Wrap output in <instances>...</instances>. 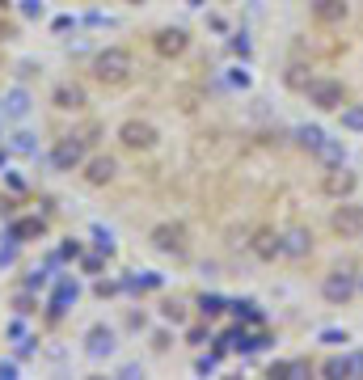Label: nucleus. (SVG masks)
Returning <instances> with one entry per match:
<instances>
[{"label":"nucleus","instance_id":"obj_1","mask_svg":"<svg viewBox=\"0 0 363 380\" xmlns=\"http://www.w3.org/2000/svg\"><path fill=\"white\" fill-rule=\"evenodd\" d=\"M93 76L106 85H118V81H127L131 76V51L127 47H106L93 55Z\"/></svg>","mask_w":363,"mask_h":380},{"label":"nucleus","instance_id":"obj_2","mask_svg":"<svg viewBox=\"0 0 363 380\" xmlns=\"http://www.w3.org/2000/svg\"><path fill=\"white\" fill-rule=\"evenodd\" d=\"M321 296H325V304H334V309H342V304H351V300L359 296V275H351L347 266L330 270V275L321 279Z\"/></svg>","mask_w":363,"mask_h":380},{"label":"nucleus","instance_id":"obj_3","mask_svg":"<svg viewBox=\"0 0 363 380\" xmlns=\"http://www.w3.org/2000/svg\"><path fill=\"white\" fill-rule=\"evenodd\" d=\"M304 97H308V106H317V110H342V106H347L342 81H330V76H312L308 89H304Z\"/></svg>","mask_w":363,"mask_h":380},{"label":"nucleus","instance_id":"obj_4","mask_svg":"<svg viewBox=\"0 0 363 380\" xmlns=\"http://www.w3.org/2000/svg\"><path fill=\"white\" fill-rule=\"evenodd\" d=\"M330 228H334L338 237H359V233H363V203L338 199V207H334V216H330Z\"/></svg>","mask_w":363,"mask_h":380},{"label":"nucleus","instance_id":"obj_5","mask_svg":"<svg viewBox=\"0 0 363 380\" xmlns=\"http://www.w3.org/2000/svg\"><path fill=\"white\" fill-rule=\"evenodd\" d=\"M148 241H152V249H161V253H174V258H186V228H182L178 220H165V224H157L152 233H148Z\"/></svg>","mask_w":363,"mask_h":380},{"label":"nucleus","instance_id":"obj_6","mask_svg":"<svg viewBox=\"0 0 363 380\" xmlns=\"http://www.w3.org/2000/svg\"><path fill=\"white\" fill-rule=\"evenodd\" d=\"M118 144L131 148V152H148V148H157V127L144 123V118H127L118 127Z\"/></svg>","mask_w":363,"mask_h":380},{"label":"nucleus","instance_id":"obj_7","mask_svg":"<svg viewBox=\"0 0 363 380\" xmlns=\"http://www.w3.org/2000/svg\"><path fill=\"white\" fill-rule=\"evenodd\" d=\"M89 157H85V140L81 136H64L55 148H51V165L59 169V173H72V169H81Z\"/></svg>","mask_w":363,"mask_h":380},{"label":"nucleus","instance_id":"obj_8","mask_svg":"<svg viewBox=\"0 0 363 380\" xmlns=\"http://www.w3.org/2000/svg\"><path fill=\"white\" fill-rule=\"evenodd\" d=\"M118 351V334L110 325H93L89 334H85V355L93 364H102V359H110V355Z\"/></svg>","mask_w":363,"mask_h":380},{"label":"nucleus","instance_id":"obj_9","mask_svg":"<svg viewBox=\"0 0 363 380\" xmlns=\"http://www.w3.org/2000/svg\"><path fill=\"white\" fill-rule=\"evenodd\" d=\"M77 296H81V283H77V279H68V275H59L55 279V292H51V304H46L51 317H64L68 304H77Z\"/></svg>","mask_w":363,"mask_h":380},{"label":"nucleus","instance_id":"obj_10","mask_svg":"<svg viewBox=\"0 0 363 380\" xmlns=\"http://www.w3.org/2000/svg\"><path fill=\"white\" fill-rule=\"evenodd\" d=\"M355 186H359V177H355L347 165L330 169V177H325V194H334V199H351V194H355Z\"/></svg>","mask_w":363,"mask_h":380},{"label":"nucleus","instance_id":"obj_11","mask_svg":"<svg viewBox=\"0 0 363 380\" xmlns=\"http://www.w3.org/2000/svg\"><path fill=\"white\" fill-rule=\"evenodd\" d=\"M42 233H46V220H42V216H21V220H13V224H9V233H5V237L21 245V241L42 237Z\"/></svg>","mask_w":363,"mask_h":380},{"label":"nucleus","instance_id":"obj_12","mask_svg":"<svg viewBox=\"0 0 363 380\" xmlns=\"http://www.w3.org/2000/svg\"><path fill=\"white\" fill-rule=\"evenodd\" d=\"M312 253V233L308 228H287L283 233V258H308Z\"/></svg>","mask_w":363,"mask_h":380},{"label":"nucleus","instance_id":"obj_13","mask_svg":"<svg viewBox=\"0 0 363 380\" xmlns=\"http://www.w3.org/2000/svg\"><path fill=\"white\" fill-rule=\"evenodd\" d=\"M114 173H118V161H114V157H89V161H85V177H89L93 186L114 182Z\"/></svg>","mask_w":363,"mask_h":380},{"label":"nucleus","instance_id":"obj_14","mask_svg":"<svg viewBox=\"0 0 363 380\" xmlns=\"http://www.w3.org/2000/svg\"><path fill=\"white\" fill-rule=\"evenodd\" d=\"M308 9H312V17H317L321 25H338V21H347V13H351L347 0H312Z\"/></svg>","mask_w":363,"mask_h":380},{"label":"nucleus","instance_id":"obj_15","mask_svg":"<svg viewBox=\"0 0 363 380\" xmlns=\"http://www.w3.org/2000/svg\"><path fill=\"white\" fill-rule=\"evenodd\" d=\"M312 157H317L325 169H338V165H347V144H342V140H330V136H325L317 148H312Z\"/></svg>","mask_w":363,"mask_h":380},{"label":"nucleus","instance_id":"obj_16","mask_svg":"<svg viewBox=\"0 0 363 380\" xmlns=\"http://www.w3.org/2000/svg\"><path fill=\"white\" fill-rule=\"evenodd\" d=\"M254 253H258L262 262L279 258V253H283V233H271V228H262V233L254 237Z\"/></svg>","mask_w":363,"mask_h":380},{"label":"nucleus","instance_id":"obj_17","mask_svg":"<svg viewBox=\"0 0 363 380\" xmlns=\"http://www.w3.org/2000/svg\"><path fill=\"white\" fill-rule=\"evenodd\" d=\"M51 101H55L59 110H81V106H85V89H81V85H72V81H64V85H55Z\"/></svg>","mask_w":363,"mask_h":380},{"label":"nucleus","instance_id":"obj_18","mask_svg":"<svg viewBox=\"0 0 363 380\" xmlns=\"http://www.w3.org/2000/svg\"><path fill=\"white\" fill-rule=\"evenodd\" d=\"M182 51H186V30H161L157 34V55L174 60V55H182Z\"/></svg>","mask_w":363,"mask_h":380},{"label":"nucleus","instance_id":"obj_19","mask_svg":"<svg viewBox=\"0 0 363 380\" xmlns=\"http://www.w3.org/2000/svg\"><path fill=\"white\" fill-rule=\"evenodd\" d=\"M0 106H5L9 118H26V114H30V93H26V89H9Z\"/></svg>","mask_w":363,"mask_h":380},{"label":"nucleus","instance_id":"obj_20","mask_svg":"<svg viewBox=\"0 0 363 380\" xmlns=\"http://www.w3.org/2000/svg\"><path fill=\"white\" fill-rule=\"evenodd\" d=\"M228 313H237L245 325H266V313L258 309L254 300H228Z\"/></svg>","mask_w":363,"mask_h":380},{"label":"nucleus","instance_id":"obj_21","mask_svg":"<svg viewBox=\"0 0 363 380\" xmlns=\"http://www.w3.org/2000/svg\"><path fill=\"white\" fill-rule=\"evenodd\" d=\"M161 283H165V279L157 270H144V275H127L123 279V292H157Z\"/></svg>","mask_w":363,"mask_h":380},{"label":"nucleus","instance_id":"obj_22","mask_svg":"<svg viewBox=\"0 0 363 380\" xmlns=\"http://www.w3.org/2000/svg\"><path fill=\"white\" fill-rule=\"evenodd\" d=\"M199 313H203L207 321H215V317L228 313V300H224L220 292H203V296H199Z\"/></svg>","mask_w":363,"mask_h":380},{"label":"nucleus","instance_id":"obj_23","mask_svg":"<svg viewBox=\"0 0 363 380\" xmlns=\"http://www.w3.org/2000/svg\"><path fill=\"white\" fill-rule=\"evenodd\" d=\"M308 372H312L308 359H279V364H271V376H287V380H300Z\"/></svg>","mask_w":363,"mask_h":380},{"label":"nucleus","instance_id":"obj_24","mask_svg":"<svg viewBox=\"0 0 363 380\" xmlns=\"http://www.w3.org/2000/svg\"><path fill=\"white\" fill-rule=\"evenodd\" d=\"M292 136H296V144H300L304 152H312V148H317V144L325 140V131H321V127H317V123H300V127H296V131H292Z\"/></svg>","mask_w":363,"mask_h":380},{"label":"nucleus","instance_id":"obj_25","mask_svg":"<svg viewBox=\"0 0 363 380\" xmlns=\"http://www.w3.org/2000/svg\"><path fill=\"white\" fill-rule=\"evenodd\" d=\"M93 245H98V253H106V258H114V249H118V241H114V233L110 228H93Z\"/></svg>","mask_w":363,"mask_h":380},{"label":"nucleus","instance_id":"obj_26","mask_svg":"<svg viewBox=\"0 0 363 380\" xmlns=\"http://www.w3.org/2000/svg\"><path fill=\"white\" fill-rule=\"evenodd\" d=\"M321 376H330V380H342V376H351V368H347V355H330V359L321 364Z\"/></svg>","mask_w":363,"mask_h":380},{"label":"nucleus","instance_id":"obj_27","mask_svg":"<svg viewBox=\"0 0 363 380\" xmlns=\"http://www.w3.org/2000/svg\"><path fill=\"white\" fill-rule=\"evenodd\" d=\"M338 118H342V131H363V106H342Z\"/></svg>","mask_w":363,"mask_h":380},{"label":"nucleus","instance_id":"obj_28","mask_svg":"<svg viewBox=\"0 0 363 380\" xmlns=\"http://www.w3.org/2000/svg\"><path fill=\"white\" fill-rule=\"evenodd\" d=\"M228 85H232V89H250V85H254L250 68H245V64H232V68H228Z\"/></svg>","mask_w":363,"mask_h":380},{"label":"nucleus","instance_id":"obj_29","mask_svg":"<svg viewBox=\"0 0 363 380\" xmlns=\"http://www.w3.org/2000/svg\"><path fill=\"white\" fill-rule=\"evenodd\" d=\"M317 342H325V346H342V342H351V334H347V329H338V325H325L321 334H317Z\"/></svg>","mask_w":363,"mask_h":380},{"label":"nucleus","instance_id":"obj_30","mask_svg":"<svg viewBox=\"0 0 363 380\" xmlns=\"http://www.w3.org/2000/svg\"><path fill=\"white\" fill-rule=\"evenodd\" d=\"M228 47H232V55H237V60H250V55H254L250 34H232V38H228Z\"/></svg>","mask_w":363,"mask_h":380},{"label":"nucleus","instance_id":"obj_31","mask_svg":"<svg viewBox=\"0 0 363 380\" xmlns=\"http://www.w3.org/2000/svg\"><path fill=\"white\" fill-rule=\"evenodd\" d=\"M304 72H308L304 64H292V68H287V85L300 89V93H304V89H308V81H312V76H304Z\"/></svg>","mask_w":363,"mask_h":380},{"label":"nucleus","instance_id":"obj_32","mask_svg":"<svg viewBox=\"0 0 363 380\" xmlns=\"http://www.w3.org/2000/svg\"><path fill=\"white\" fill-rule=\"evenodd\" d=\"M46 270H51V266H34V270L26 275V288H30V292H42L46 283H51V275H46Z\"/></svg>","mask_w":363,"mask_h":380},{"label":"nucleus","instance_id":"obj_33","mask_svg":"<svg viewBox=\"0 0 363 380\" xmlns=\"http://www.w3.org/2000/svg\"><path fill=\"white\" fill-rule=\"evenodd\" d=\"M161 317L174 321V325H182V321H186V309H182L178 300H165V304H161Z\"/></svg>","mask_w":363,"mask_h":380},{"label":"nucleus","instance_id":"obj_34","mask_svg":"<svg viewBox=\"0 0 363 380\" xmlns=\"http://www.w3.org/2000/svg\"><path fill=\"white\" fill-rule=\"evenodd\" d=\"M220 355H224V351H215V355H199V359H195V372H199V376L215 372V368H220Z\"/></svg>","mask_w":363,"mask_h":380},{"label":"nucleus","instance_id":"obj_35","mask_svg":"<svg viewBox=\"0 0 363 380\" xmlns=\"http://www.w3.org/2000/svg\"><path fill=\"white\" fill-rule=\"evenodd\" d=\"M5 245H0V266H13L17 262V241H9V237H0Z\"/></svg>","mask_w":363,"mask_h":380},{"label":"nucleus","instance_id":"obj_36","mask_svg":"<svg viewBox=\"0 0 363 380\" xmlns=\"http://www.w3.org/2000/svg\"><path fill=\"white\" fill-rule=\"evenodd\" d=\"M46 13V5H42V0H21V17H30V21H38Z\"/></svg>","mask_w":363,"mask_h":380},{"label":"nucleus","instance_id":"obj_37","mask_svg":"<svg viewBox=\"0 0 363 380\" xmlns=\"http://www.w3.org/2000/svg\"><path fill=\"white\" fill-rule=\"evenodd\" d=\"M13 304H17V313H21V317H30V313H34V292L26 288V292H21V296H17Z\"/></svg>","mask_w":363,"mask_h":380},{"label":"nucleus","instance_id":"obj_38","mask_svg":"<svg viewBox=\"0 0 363 380\" xmlns=\"http://www.w3.org/2000/svg\"><path fill=\"white\" fill-rule=\"evenodd\" d=\"M13 148L30 157V152H34V136H30V131H17V136H13Z\"/></svg>","mask_w":363,"mask_h":380},{"label":"nucleus","instance_id":"obj_39","mask_svg":"<svg viewBox=\"0 0 363 380\" xmlns=\"http://www.w3.org/2000/svg\"><path fill=\"white\" fill-rule=\"evenodd\" d=\"M81 249H85V245H81L77 237H68V241L59 245V258H81Z\"/></svg>","mask_w":363,"mask_h":380},{"label":"nucleus","instance_id":"obj_40","mask_svg":"<svg viewBox=\"0 0 363 380\" xmlns=\"http://www.w3.org/2000/svg\"><path fill=\"white\" fill-rule=\"evenodd\" d=\"M81 266H85V270H89V275H98V270H102V266H106V253H89V258H85V262H81Z\"/></svg>","mask_w":363,"mask_h":380},{"label":"nucleus","instance_id":"obj_41","mask_svg":"<svg viewBox=\"0 0 363 380\" xmlns=\"http://www.w3.org/2000/svg\"><path fill=\"white\" fill-rule=\"evenodd\" d=\"M347 368H351V376H363V351H351L347 355Z\"/></svg>","mask_w":363,"mask_h":380},{"label":"nucleus","instance_id":"obj_42","mask_svg":"<svg viewBox=\"0 0 363 380\" xmlns=\"http://www.w3.org/2000/svg\"><path fill=\"white\" fill-rule=\"evenodd\" d=\"M0 380H17V359H0Z\"/></svg>","mask_w":363,"mask_h":380},{"label":"nucleus","instance_id":"obj_43","mask_svg":"<svg viewBox=\"0 0 363 380\" xmlns=\"http://www.w3.org/2000/svg\"><path fill=\"white\" fill-rule=\"evenodd\" d=\"M51 25H55V34H64V30H72V25H77V21H72V17H68V13H64V17H55V21H51Z\"/></svg>","mask_w":363,"mask_h":380},{"label":"nucleus","instance_id":"obj_44","mask_svg":"<svg viewBox=\"0 0 363 380\" xmlns=\"http://www.w3.org/2000/svg\"><path fill=\"white\" fill-rule=\"evenodd\" d=\"M114 292H123V283H106V279L98 283V296H114Z\"/></svg>","mask_w":363,"mask_h":380},{"label":"nucleus","instance_id":"obj_45","mask_svg":"<svg viewBox=\"0 0 363 380\" xmlns=\"http://www.w3.org/2000/svg\"><path fill=\"white\" fill-rule=\"evenodd\" d=\"M118 376L131 380V376H144V372H139V364H123V368H118Z\"/></svg>","mask_w":363,"mask_h":380},{"label":"nucleus","instance_id":"obj_46","mask_svg":"<svg viewBox=\"0 0 363 380\" xmlns=\"http://www.w3.org/2000/svg\"><path fill=\"white\" fill-rule=\"evenodd\" d=\"M9 338L21 342V338H26V325H21V321H9Z\"/></svg>","mask_w":363,"mask_h":380},{"label":"nucleus","instance_id":"obj_47","mask_svg":"<svg viewBox=\"0 0 363 380\" xmlns=\"http://www.w3.org/2000/svg\"><path fill=\"white\" fill-rule=\"evenodd\" d=\"M127 5H148V0H127Z\"/></svg>","mask_w":363,"mask_h":380},{"label":"nucleus","instance_id":"obj_48","mask_svg":"<svg viewBox=\"0 0 363 380\" xmlns=\"http://www.w3.org/2000/svg\"><path fill=\"white\" fill-rule=\"evenodd\" d=\"M359 292H363V275H359Z\"/></svg>","mask_w":363,"mask_h":380},{"label":"nucleus","instance_id":"obj_49","mask_svg":"<svg viewBox=\"0 0 363 380\" xmlns=\"http://www.w3.org/2000/svg\"><path fill=\"white\" fill-rule=\"evenodd\" d=\"M190 5H203V0H190Z\"/></svg>","mask_w":363,"mask_h":380}]
</instances>
